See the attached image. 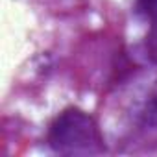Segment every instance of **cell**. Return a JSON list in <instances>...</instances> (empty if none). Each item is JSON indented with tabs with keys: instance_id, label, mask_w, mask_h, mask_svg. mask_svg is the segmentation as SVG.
Wrapping results in <instances>:
<instances>
[{
	"instance_id": "1",
	"label": "cell",
	"mask_w": 157,
	"mask_h": 157,
	"mask_svg": "<svg viewBox=\"0 0 157 157\" xmlns=\"http://www.w3.org/2000/svg\"><path fill=\"white\" fill-rule=\"evenodd\" d=\"M50 146L59 153H91L98 150L96 126L83 111H63L50 128Z\"/></svg>"
},
{
	"instance_id": "2",
	"label": "cell",
	"mask_w": 157,
	"mask_h": 157,
	"mask_svg": "<svg viewBox=\"0 0 157 157\" xmlns=\"http://www.w3.org/2000/svg\"><path fill=\"white\" fill-rule=\"evenodd\" d=\"M142 122H144V126L157 128V96H153L146 104V109L142 113Z\"/></svg>"
}]
</instances>
